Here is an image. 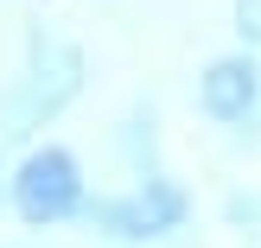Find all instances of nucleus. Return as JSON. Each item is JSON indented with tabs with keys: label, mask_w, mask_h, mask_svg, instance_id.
I'll use <instances>...</instances> for the list:
<instances>
[{
	"label": "nucleus",
	"mask_w": 261,
	"mask_h": 248,
	"mask_svg": "<svg viewBox=\"0 0 261 248\" xmlns=\"http://www.w3.org/2000/svg\"><path fill=\"white\" fill-rule=\"evenodd\" d=\"M76 76H83V58H76L64 38H32V70L19 76V89H13L0 134H32L45 115H58L64 102L76 96Z\"/></svg>",
	"instance_id": "obj_1"
},
{
	"label": "nucleus",
	"mask_w": 261,
	"mask_h": 248,
	"mask_svg": "<svg viewBox=\"0 0 261 248\" xmlns=\"http://www.w3.org/2000/svg\"><path fill=\"white\" fill-rule=\"evenodd\" d=\"M83 216L96 229H109V236H166V229L185 223V191L172 185V178H147L140 191H127V198H96L83 204Z\"/></svg>",
	"instance_id": "obj_3"
},
{
	"label": "nucleus",
	"mask_w": 261,
	"mask_h": 248,
	"mask_svg": "<svg viewBox=\"0 0 261 248\" xmlns=\"http://www.w3.org/2000/svg\"><path fill=\"white\" fill-rule=\"evenodd\" d=\"M198 108L211 115V121H223V127L249 121V115L261 108V70H255L249 51H229V58H211V64H204V76H198Z\"/></svg>",
	"instance_id": "obj_4"
},
{
	"label": "nucleus",
	"mask_w": 261,
	"mask_h": 248,
	"mask_svg": "<svg viewBox=\"0 0 261 248\" xmlns=\"http://www.w3.org/2000/svg\"><path fill=\"white\" fill-rule=\"evenodd\" d=\"M13 210H19L32 229L76 216V210H83V172H76V159H70L64 147L25 153L19 172H13Z\"/></svg>",
	"instance_id": "obj_2"
},
{
	"label": "nucleus",
	"mask_w": 261,
	"mask_h": 248,
	"mask_svg": "<svg viewBox=\"0 0 261 248\" xmlns=\"http://www.w3.org/2000/svg\"><path fill=\"white\" fill-rule=\"evenodd\" d=\"M236 32L242 45H261V0H236Z\"/></svg>",
	"instance_id": "obj_5"
}]
</instances>
